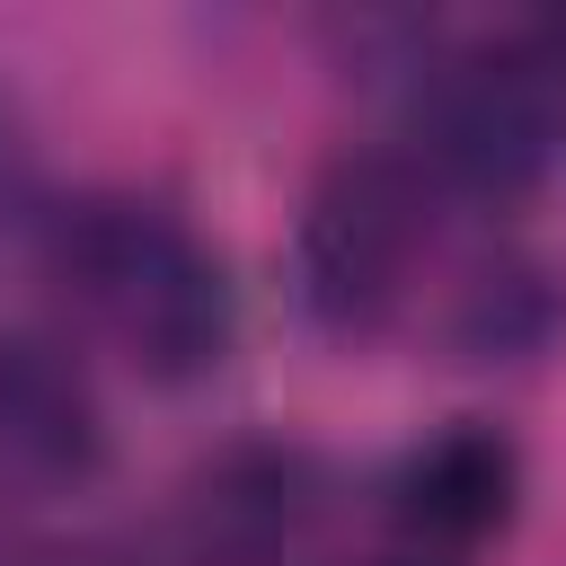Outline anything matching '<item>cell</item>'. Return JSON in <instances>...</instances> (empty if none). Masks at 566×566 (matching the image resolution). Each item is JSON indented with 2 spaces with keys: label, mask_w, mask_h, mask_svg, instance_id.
Listing matches in <instances>:
<instances>
[{
  "label": "cell",
  "mask_w": 566,
  "mask_h": 566,
  "mask_svg": "<svg viewBox=\"0 0 566 566\" xmlns=\"http://www.w3.org/2000/svg\"><path fill=\"white\" fill-rule=\"evenodd\" d=\"M53 274L62 292L88 310V327L142 371V380H203L230 354V274L221 256L168 212V203H133V195H97L80 212H62L53 230Z\"/></svg>",
  "instance_id": "6da1fadb"
},
{
  "label": "cell",
  "mask_w": 566,
  "mask_h": 566,
  "mask_svg": "<svg viewBox=\"0 0 566 566\" xmlns=\"http://www.w3.org/2000/svg\"><path fill=\"white\" fill-rule=\"evenodd\" d=\"M433 239V186L416 159L398 150H354L336 159L310 203H301V239H292V274H301V310L327 336H371L407 283L416 256Z\"/></svg>",
  "instance_id": "7a4b0ae2"
},
{
  "label": "cell",
  "mask_w": 566,
  "mask_h": 566,
  "mask_svg": "<svg viewBox=\"0 0 566 566\" xmlns=\"http://www.w3.org/2000/svg\"><path fill=\"white\" fill-rule=\"evenodd\" d=\"M106 460V416L88 371L44 336H0V504H44L88 486Z\"/></svg>",
  "instance_id": "3957f363"
},
{
  "label": "cell",
  "mask_w": 566,
  "mask_h": 566,
  "mask_svg": "<svg viewBox=\"0 0 566 566\" xmlns=\"http://www.w3.org/2000/svg\"><path fill=\"white\" fill-rule=\"evenodd\" d=\"M513 504H522V451H513V433H495L478 416L424 433L389 469V522L407 531V548H433V557L495 539L513 522Z\"/></svg>",
  "instance_id": "277c9868"
},
{
  "label": "cell",
  "mask_w": 566,
  "mask_h": 566,
  "mask_svg": "<svg viewBox=\"0 0 566 566\" xmlns=\"http://www.w3.org/2000/svg\"><path fill=\"white\" fill-rule=\"evenodd\" d=\"M557 336H566V274L539 256H495L486 274H469L451 310V345L469 363H531Z\"/></svg>",
  "instance_id": "5b68a950"
},
{
  "label": "cell",
  "mask_w": 566,
  "mask_h": 566,
  "mask_svg": "<svg viewBox=\"0 0 566 566\" xmlns=\"http://www.w3.org/2000/svg\"><path fill=\"white\" fill-rule=\"evenodd\" d=\"M363 566H460V557H433V548H389V557H363Z\"/></svg>",
  "instance_id": "8992f818"
}]
</instances>
